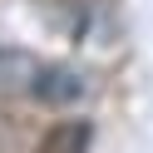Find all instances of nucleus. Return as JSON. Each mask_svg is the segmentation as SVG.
Masks as SVG:
<instances>
[{
	"mask_svg": "<svg viewBox=\"0 0 153 153\" xmlns=\"http://www.w3.org/2000/svg\"><path fill=\"white\" fill-rule=\"evenodd\" d=\"M5 143H10V128H5V123H0V148H5Z\"/></svg>",
	"mask_w": 153,
	"mask_h": 153,
	"instance_id": "7ed1b4c3",
	"label": "nucleus"
},
{
	"mask_svg": "<svg viewBox=\"0 0 153 153\" xmlns=\"http://www.w3.org/2000/svg\"><path fill=\"white\" fill-rule=\"evenodd\" d=\"M45 64L40 54L30 50H15V45H5L0 50V94H15V99H35L40 94V79H45Z\"/></svg>",
	"mask_w": 153,
	"mask_h": 153,
	"instance_id": "f257e3e1",
	"label": "nucleus"
},
{
	"mask_svg": "<svg viewBox=\"0 0 153 153\" xmlns=\"http://www.w3.org/2000/svg\"><path fill=\"white\" fill-rule=\"evenodd\" d=\"M40 153H89V123L84 119H59L45 128Z\"/></svg>",
	"mask_w": 153,
	"mask_h": 153,
	"instance_id": "f03ea898",
	"label": "nucleus"
}]
</instances>
